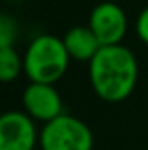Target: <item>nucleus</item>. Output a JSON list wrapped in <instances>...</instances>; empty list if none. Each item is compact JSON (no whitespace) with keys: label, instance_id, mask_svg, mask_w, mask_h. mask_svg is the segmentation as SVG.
<instances>
[{"label":"nucleus","instance_id":"7ed1b4c3","mask_svg":"<svg viewBox=\"0 0 148 150\" xmlns=\"http://www.w3.org/2000/svg\"><path fill=\"white\" fill-rule=\"evenodd\" d=\"M38 145L42 150H92L94 134L78 117L61 113L42 126Z\"/></svg>","mask_w":148,"mask_h":150},{"label":"nucleus","instance_id":"39448f33","mask_svg":"<svg viewBox=\"0 0 148 150\" xmlns=\"http://www.w3.org/2000/svg\"><path fill=\"white\" fill-rule=\"evenodd\" d=\"M87 25L101 42V45L122 44L129 28L125 11L115 2H101L94 5L89 14Z\"/></svg>","mask_w":148,"mask_h":150},{"label":"nucleus","instance_id":"423d86ee","mask_svg":"<svg viewBox=\"0 0 148 150\" xmlns=\"http://www.w3.org/2000/svg\"><path fill=\"white\" fill-rule=\"evenodd\" d=\"M23 110L33 120L42 124L59 117L63 112V98L54 84L30 82L21 94Z\"/></svg>","mask_w":148,"mask_h":150},{"label":"nucleus","instance_id":"0eeeda50","mask_svg":"<svg viewBox=\"0 0 148 150\" xmlns=\"http://www.w3.org/2000/svg\"><path fill=\"white\" fill-rule=\"evenodd\" d=\"M63 42H65V47H66L70 58L75 61L89 63L96 56V52L101 49V42L94 35V32L89 28V25L70 28L65 33Z\"/></svg>","mask_w":148,"mask_h":150},{"label":"nucleus","instance_id":"f257e3e1","mask_svg":"<svg viewBox=\"0 0 148 150\" xmlns=\"http://www.w3.org/2000/svg\"><path fill=\"white\" fill-rule=\"evenodd\" d=\"M140 65L134 52L124 44L101 45L89 61V82L94 94L106 103L127 100L138 84Z\"/></svg>","mask_w":148,"mask_h":150},{"label":"nucleus","instance_id":"1a4fd4ad","mask_svg":"<svg viewBox=\"0 0 148 150\" xmlns=\"http://www.w3.org/2000/svg\"><path fill=\"white\" fill-rule=\"evenodd\" d=\"M18 37V23L12 16H0V47H12Z\"/></svg>","mask_w":148,"mask_h":150},{"label":"nucleus","instance_id":"f03ea898","mask_svg":"<svg viewBox=\"0 0 148 150\" xmlns=\"http://www.w3.org/2000/svg\"><path fill=\"white\" fill-rule=\"evenodd\" d=\"M70 54L65 47L63 38L42 33L30 42L23 54L25 75L30 82L56 84L66 74L70 65Z\"/></svg>","mask_w":148,"mask_h":150},{"label":"nucleus","instance_id":"6e6552de","mask_svg":"<svg viewBox=\"0 0 148 150\" xmlns=\"http://www.w3.org/2000/svg\"><path fill=\"white\" fill-rule=\"evenodd\" d=\"M21 72H25L23 56L18 54V51L12 47H0V79L4 84L12 82L18 79Z\"/></svg>","mask_w":148,"mask_h":150},{"label":"nucleus","instance_id":"9d476101","mask_svg":"<svg viewBox=\"0 0 148 150\" xmlns=\"http://www.w3.org/2000/svg\"><path fill=\"white\" fill-rule=\"evenodd\" d=\"M134 28H136V35L140 37V40L148 45V5L138 14Z\"/></svg>","mask_w":148,"mask_h":150},{"label":"nucleus","instance_id":"20e7f679","mask_svg":"<svg viewBox=\"0 0 148 150\" xmlns=\"http://www.w3.org/2000/svg\"><path fill=\"white\" fill-rule=\"evenodd\" d=\"M37 120L25 110H7L0 117V150H35L40 140Z\"/></svg>","mask_w":148,"mask_h":150}]
</instances>
